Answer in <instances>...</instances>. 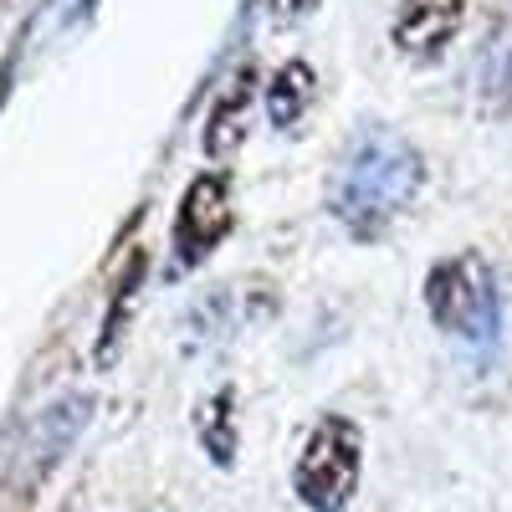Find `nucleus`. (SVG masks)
Masks as SVG:
<instances>
[{
  "mask_svg": "<svg viewBox=\"0 0 512 512\" xmlns=\"http://www.w3.org/2000/svg\"><path fill=\"white\" fill-rule=\"evenodd\" d=\"M313 6H318V0H262V11L272 21H297V16H308Z\"/></svg>",
  "mask_w": 512,
  "mask_h": 512,
  "instance_id": "nucleus-11",
  "label": "nucleus"
},
{
  "mask_svg": "<svg viewBox=\"0 0 512 512\" xmlns=\"http://www.w3.org/2000/svg\"><path fill=\"white\" fill-rule=\"evenodd\" d=\"M461 21H466V0H400V11L390 21V41L400 57L431 67L451 52Z\"/></svg>",
  "mask_w": 512,
  "mask_h": 512,
  "instance_id": "nucleus-6",
  "label": "nucleus"
},
{
  "mask_svg": "<svg viewBox=\"0 0 512 512\" xmlns=\"http://www.w3.org/2000/svg\"><path fill=\"white\" fill-rule=\"evenodd\" d=\"M88 395H67L57 405H47L36 420H31V431L16 451V487L21 492H36L41 482H47V472L67 456V446L77 441V431L88 425Z\"/></svg>",
  "mask_w": 512,
  "mask_h": 512,
  "instance_id": "nucleus-5",
  "label": "nucleus"
},
{
  "mask_svg": "<svg viewBox=\"0 0 512 512\" xmlns=\"http://www.w3.org/2000/svg\"><path fill=\"white\" fill-rule=\"evenodd\" d=\"M364 477V431L349 415H318L292 461V497L308 512H349Z\"/></svg>",
  "mask_w": 512,
  "mask_h": 512,
  "instance_id": "nucleus-3",
  "label": "nucleus"
},
{
  "mask_svg": "<svg viewBox=\"0 0 512 512\" xmlns=\"http://www.w3.org/2000/svg\"><path fill=\"white\" fill-rule=\"evenodd\" d=\"M313 93H318V77H313V62H303V57H287L277 72H272V82H267V93H262V108H267V123L272 128H297L308 118V108H313Z\"/></svg>",
  "mask_w": 512,
  "mask_h": 512,
  "instance_id": "nucleus-8",
  "label": "nucleus"
},
{
  "mask_svg": "<svg viewBox=\"0 0 512 512\" xmlns=\"http://www.w3.org/2000/svg\"><path fill=\"white\" fill-rule=\"evenodd\" d=\"M200 446H205V456L221 466L236 461V390H216L205 405H200Z\"/></svg>",
  "mask_w": 512,
  "mask_h": 512,
  "instance_id": "nucleus-9",
  "label": "nucleus"
},
{
  "mask_svg": "<svg viewBox=\"0 0 512 512\" xmlns=\"http://www.w3.org/2000/svg\"><path fill=\"white\" fill-rule=\"evenodd\" d=\"M236 226V205H231V175L226 169H200L185 185L175 205V226H169V272L185 277L200 262L221 251V241Z\"/></svg>",
  "mask_w": 512,
  "mask_h": 512,
  "instance_id": "nucleus-4",
  "label": "nucleus"
},
{
  "mask_svg": "<svg viewBox=\"0 0 512 512\" xmlns=\"http://www.w3.org/2000/svg\"><path fill=\"white\" fill-rule=\"evenodd\" d=\"M256 82H262L256 62H241V67L226 77V88L216 93V103H210L205 134H200L205 159L226 164V159H231V154L246 144V134H251V118H256Z\"/></svg>",
  "mask_w": 512,
  "mask_h": 512,
  "instance_id": "nucleus-7",
  "label": "nucleus"
},
{
  "mask_svg": "<svg viewBox=\"0 0 512 512\" xmlns=\"http://www.w3.org/2000/svg\"><path fill=\"white\" fill-rule=\"evenodd\" d=\"M425 185L420 149L384 123H369L338 159L328 185V216L344 226L354 241H379L410 210V200Z\"/></svg>",
  "mask_w": 512,
  "mask_h": 512,
  "instance_id": "nucleus-1",
  "label": "nucleus"
},
{
  "mask_svg": "<svg viewBox=\"0 0 512 512\" xmlns=\"http://www.w3.org/2000/svg\"><path fill=\"white\" fill-rule=\"evenodd\" d=\"M482 93L497 103V108H512V31L497 36L487 47V62H482Z\"/></svg>",
  "mask_w": 512,
  "mask_h": 512,
  "instance_id": "nucleus-10",
  "label": "nucleus"
},
{
  "mask_svg": "<svg viewBox=\"0 0 512 512\" xmlns=\"http://www.w3.org/2000/svg\"><path fill=\"white\" fill-rule=\"evenodd\" d=\"M425 313L431 323L466 344L472 354H492L502 344V287L482 251H451L425 272Z\"/></svg>",
  "mask_w": 512,
  "mask_h": 512,
  "instance_id": "nucleus-2",
  "label": "nucleus"
}]
</instances>
